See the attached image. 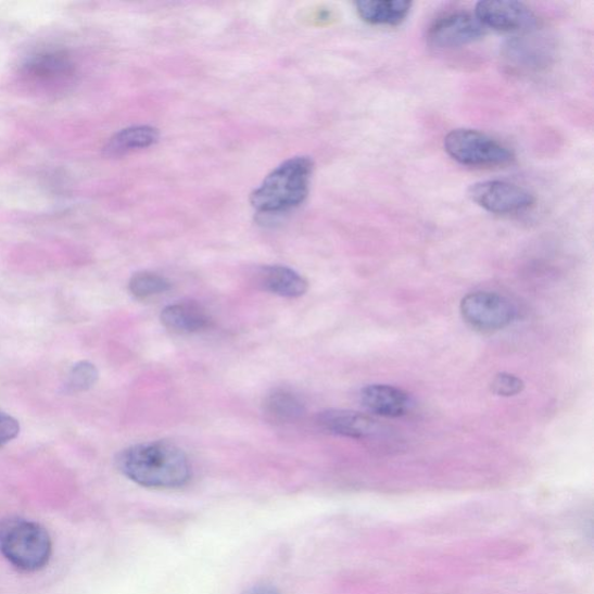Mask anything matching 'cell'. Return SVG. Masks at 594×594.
I'll list each match as a JSON object with an SVG mask.
<instances>
[{
	"label": "cell",
	"mask_w": 594,
	"mask_h": 594,
	"mask_svg": "<svg viewBox=\"0 0 594 594\" xmlns=\"http://www.w3.org/2000/svg\"><path fill=\"white\" fill-rule=\"evenodd\" d=\"M260 283L266 291L282 298H300L308 291V281L292 268L266 266L260 271Z\"/></svg>",
	"instance_id": "5bb4252c"
},
{
	"label": "cell",
	"mask_w": 594,
	"mask_h": 594,
	"mask_svg": "<svg viewBox=\"0 0 594 594\" xmlns=\"http://www.w3.org/2000/svg\"><path fill=\"white\" fill-rule=\"evenodd\" d=\"M444 148L452 160L470 167H504L516 160L510 148L477 129L450 131L445 136Z\"/></svg>",
	"instance_id": "277c9868"
},
{
	"label": "cell",
	"mask_w": 594,
	"mask_h": 594,
	"mask_svg": "<svg viewBox=\"0 0 594 594\" xmlns=\"http://www.w3.org/2000/svg\"><path fill=\"white\" fill-rule=\"evenodd\" d=\"M266 418L280 426L299 421L305 414V405L301 397L290 390L278 389L270 393L264 402Z\"/></svg>",
	"instance_id": "2e32d148"
},
{
	"label": "cell",
	"mask_w": 594,
	"mask_h": 594,
	"mask_svg": "<svg viewBox=\"0 0 594 594\" xmlns=\"http://www.w3.org/2000/svg\"><path fill=\"white\" fill-rule=\"evenodd\" d=\"M523 388V381L508 372H501L491 383L492 393L503 397L516 396L522 392Z\"/></svg>",
	"instance_id": "ffe728a7"
},
{
	"label": "cell",
	"mask_w": 594,
	"mask_h": 594,
	"mask_svg": "<svg viewBox=\"0 0 594 594\" xmlns=\"http://www.w3.org/2000/svg\"><path fill=\"white\" fill-rule=\"evenodd\" d=\"M468 197L478 206L491 214L511 215L530 210L534 197L521 186L505 180H484L475 182Z\"/></svg>",
	"instance_id": "5b68a950"
},
{
	"label": "cell",
	"mask_w": 594,
	"mask_h": 594,
	"mask_svg": "<svg viewBox=\"0 0 594 594\" xmlns=\"http://www.w3.org/2000/svg\"><path fill=\"white\" fill-rule=\"evenodd\" d=\"M53 545L38 522L13 518L0 522V553L16 569L36 572L52 557Z\"/></svg>",
	"instance_id": "3957f363"
},
{
	"label": "cell",
	"mask_w": 594,
	"mask_h": 594,
	"mask_svg": "<svg viewBox=\"0 0 594 594\" xmlns=\"http://www.w3.org/2000/svg\"><path fill=\"white\" fill-rule=\"evenodd\" d=\"M245 594H280L279 591L270 585H257L251 587Z\"/></svg>",
	"instance_id": "7402d4cb"
},
{
	"label": "cell",
	"mask_w": 594,
	"mask_h": 594,
	"mask_svg": "<svg viewBox=\"0 0 594 594\" xmlns=\"http://www.w3.org/2000/svg\"><path fill=\"white\" fill-rule=\"evenodd\" d=\"M314 162L294 157L271 172L251 194V205L262 213H281L301 205L309 193Z\"/></svg>",
	"instance_id": "7a4b0ae2"
},
{
	"label": "cell",
	"mask_w": 594,
	"mask_h": 594,
	"mask_svg": "<svg viewBox=\"0 0 594 594\" xmlns=\"http://www.w3.org/2000/svg\"><path fill=\"white\" fill-rule=\"evenodd\" d=\"M98 380V370L94 365L88 362H81L75 365L71 371L67 387L74 392H84L96 384Z\"/></svg>",
	"instance_id": "d6986e66"
},
{
	"label": "cell",
	"mask_w": 594,
	"mask_h": 594,
	"mask_svg": "<svg viewBox=\"0 0 594 594\" xmlns=\"http://www.w3.org/2000/svg\"><path fill=\"white\" fill-rule=\"evenodd\" d=\"M128 288L135 299L143 301L166 293L172 283L154 271L143 270L131 277Z\"/></svg>",
	"instance_id": "e0dca14e"
},
{
	"label": "cell",
	"mask_w": 594,
	"mask_h": 594,
	"mask_svg": "<svg viewBox=\"0 0 594 594\" xmlns=\"http://www.w3.org/2000/svg\"><path fill=\"white\" fill-rule=\"evenodd\" d=\"M361 401L366 409L386 418H399L410 410L409 395L393 386L370 384L362 390Z\"/></svg>",
	"instance_id": "30bf717a"
},
{
	"label": "cell",
	"mask_w": 594,
	"mask_h": 594,
	"mask_svg": "<svg viewBox=\"0 0 594 594\" xmlns=\"http://www.w3.org/2000/svg\"><path fill=\"white\" fill-rule=\"evenodd\" d=\"M75 66L69 56L61 52H43L31 56L23 66V75L29 83L52 88L71 79Z\"/></svg>",
	"instance_id": "9c48e42d"
},
{
	"label": "cell",
	"mask_w": 594,
	"mask_h": 594,
	"mask_svg": "<svg viewBox=\"0 0 594 594\" xmlns=\"http://www.w3.org/2000/svg\"><path fill=\"white\" fill-rule=\"evenodd\" d=\"M162 325L169 331L181 334L197 333L211 326V317L195 301L169 304L161 314Z\"/></svg>",
	"instance_id": "7c38bea8"
},
{
	"label": "cell",
	"mask_w": 594,
	"mask_h": 594,
	"mask_svg": "<svg viewBox=\"0 0 594 594\" xmlns=\"http://www.w3.org/2000/svg\"><path fill=\"white\" fill-rule=\"evenodd\" d=\"M475 15L485 29L504 33H528L538 25L534 12L514 0H484L475 8Z\"/></svg>",
	"instance_id": "ba28073f"
},
{
	"label": "cell",
	"mask_w": 594,
	"mask_h": 594,
	"mask_svg": "<svg viewBox=\"0 0 594 594\" xmlns=\"http://www.w3.org/2000/svg\"><path fill=\"white\" fill-rule=\"evenodd\" d=\"M460 311L467 324L480 331H498L513 324L516 309L510 300L491 292H475L462 301Z\"/></svg>",
	"instance_id": "8992f818"
},
{
	"label": "cell",
	"mask_w": 594,
	"mask_h": 594,
	"mask_svg": "<svg viewBox=\"0 0 594 594\" xmlns=\"http://www.w3.org/2000/svg\"><path fill=\"white\" fill-rule=\"evenodd\" d=\"M539 43L528 40H514L506 47V58L515 69H532L542 65L545 56H541Z\"/></svg>",
	"instance_id": "ac0fdd59"
},
{
	"label": "cell",
	"mask_w": 594,
	"mask_h": 594,
	"mask_svg": "<svg viewBox=\"0 0 594 594\" xmlns=\"http://www.w3.org/2000/svg\"><path fill=\"white\" fill-rule=\"evenodd\" d=\"M160 131L151 126H132L117 131L104 148L109 157H122L134 151L143 150L156 144Z\"/></svg>",
	"instance_id": "9a60e30c"
},
{
	"label": "cell",
	"mask_w": 594,
	"mask_h": 594,
	"mask_svg": "<svg viewBox=\"0 0 594 594\" xmlns=\"http://www.w3.org/2000/svg\"><path fill=\"white\" fill-rule=\"evenodd\" d=\"M486 29L477 15L465 11L440 15L428 30L429 42L440 49L459 48L481 40Z\"/></svg>",
	"instance_id": "52a82bcc"
},
{
	"label": "cell",
	"mask_w": 594,
	"mask_h": 594,
	"mask_svg": "<svg viewBox=\"0 0 594 594\" xmlns=\"http://www.w3.org/2000/svg\"><path fill=\"white\" fill-rule=\"evenodd\" d=\"M20 433V421L3 410H0V448L11 443Z\"/></svg>",
	"instance_id": "44dd1931"
},
{
	"label": "cell",
	"mask_w": 594,
	"mask_h": 594,
	"mask_svg": "<svg viewBox=\"0 0 594 594\" xmlns=\"http://www.w3.org/2000/svg\"><path fill=\"white\" fill-rule=\"evenodd\" d=\"M116 463L126 478L144 488L176 489L191 479L188 456L165 441L128 447L118 454Z\"/></svg>",
	"instance_id": "6da1fadb"
},
{
	"label": "cell",
	"mask_w": 594,
	"mask_h": 594,
	"mask_svg": "<svg viewBox=\"0 0 594 594\" xmlns=\"http://www.w3.org/2000/svg\"><path fill=\"white\" fill-rule=\"evenodd\" d=\"M318 426L337 435L366 439L379 432L378 421L361 413L328 410L317 417Z\"/></svg>",
	"instance_id": "8fae6325"
},
{
	"label": "cell",
	"mask_w": 594,
	"mask_h": 594,
	"mask_svg": "<svg viewBox=\"0 0 594 594\" xmlns=\"http://www.w3.org/2000/svg\"><path fill=\"white\" fill-rule=\"evenodd\" d=\"M362 21L372 26H399L409 15L413 3L406 0H362L355 3Z\"/></svg>",
	"instance_id": "4fadbf2b"
}]
</instances>
